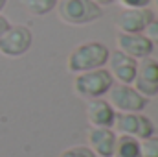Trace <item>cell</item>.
I'll return each instance as SVG.
<instances>
[{
    "instance_id": "1",
    "label": "cell",
    "mask_w": 158,
    "mask_h": 157,
    "mask_svg": "<svg viewBox=\"0 0 158 157\" xmlns=\"http://www.w3.org/2000/svg\"><path fill=\"white\" fill-rule=\"evenodd\" d=\"M109 48L107 44L99 43V41H86L77 44L66 59V70L70 74H81V72H88V70H96V69H103L107 65L109 59Z\"/></svg>"
},
{
    "instance_id": "2",
    "label": "cell",
    "mask_w": 158,
    "mask_h": 157,
    "mask_svg": "<svg viewBox=\"0 0 158 157\" xmlns=\"http://www.w3.org/2000/svg\"><path fill=\"white\" fill-rule=\"evenodd\" d=\"M57 17L66 26H86L101 19L103 7L90 0H61L57 2Z\"/></svg>"
},
{
    "instance_id": "3",
    "label": "cell",
    "mask_w": 158,
    "mask_h": 157,
    "mask_svg": "<svg viewBox=\"0 0 158 157\" xmlns=\"http://www.w3.org/2000/svg\"><path fill=\"white\" fill-rule=\"evenodd\" d=\"M112 78L109 74V70L103 69H96V70H88V72H81L76 74L72 89L76 92L77 98L83 100H96V98H103L109 89L112 87Z\"/></svg>"
},
{
    "instance_id": "4",
    "label": "cell",
    "mask_w": 158,
    "mask_h": 157,
    "mask_svg": "<svg viewBox=\"0 0 158 157\" xmlns=\"http://www.w3.org/2000/svg\"><path fill=\"white\" fill-rule=\"evenodd\" d=\"M33 43V34L24 24H9V28L0 35V56L4 57H20L24 56Z\"/></svg>"
},
{
    "instance_id": "5",
    "label": "cell",
    "mask_w": 158,
    "mask_h": 157,
    "mask_svg": "<svg viewBox=\"0 0 158 157\" xmlns=\"http://www.w3.org/2000/svg\"><path fill=\"white\" fill-rule=\"evenodd\" d=\"M112 129L116 135H127L138 141H143L155 135V124L143 113H116Z\"/></svg>"
},
{
    "instance_id": "6",
    "label": "cell",
    "mask_w": 158,
    "mask_h": 157,
    "mask_svg": "<svg viewBox=\"0 0 158 157\" xmlns=\"http://www.w3.org/2000/svg\"><path fill=\"white\" fill-rule=\"evenodd\" d=\"M107 94H109L107 102L112 105L116 113H142L147 105V98L136 92L132 85L112 83Z\"/></svg>"
},
{
    "instance_id": "7",
    "label": "cell",
    "mask_w": 158,
    "mask_h": 157,
    "mask_svg": "<svg viewBox=\"0 0 158 157\" xmlns=\"http://www.w3.org/2000/svg\"><path fill=\"white\" fill-rule=\"evenodd\" d=\"M136 92H140L143 98H155L158 96V61L149 57H143L136 65V74L131 83Z\"/></svg>"
},
{
    "instance_id": "8",
    "label": "cell",
    "mask_w": 158,
    "mask_h": 157,
    "mask_svg": "<svg viewBox=\"0 0 158 157\" xmlns=\"http://www.w3.org/2000/svg\"><path fill=\"white\" fill-rule=\"evenodd\" d=\"M136 65H138L136 59L121 54L119 50H114L109 54L105 69L109 70L112 81L121 83V85H131L134 79V74H136Z\"/></svg>"
},
{
    "instance_id": "9",
    "label": "cell",
    "mask_w": 158,
    "mask_h": 157,
    "mask_svg": "<svg viewBox=\"0 0 158 157\" xmlns=\"http://www.w3.org/2000/svg\"><path fill=\"white\" fill-rule=\"evenodd\" d=\"M153 11L149 7H142V9H121L114 26L119 34H142L145 30V26L153 20Z\"/></svg>"
},
{
    "instance_id": "10",
    "label": "cell",
    "mask_w": 158,
    "mask_h": 157,
    "mask_svg": "<svg viewBox=\"0 0 158 157\" xmlns=\"http://www.w3.org/2000/svg\"><path fill=\"white\" fill-rule=\"evenodd\" d=\"M116 46L121 54H125L136 61L149 57L155 50L151 41L143 34H118L116 35Z\"/></svg>"
},
{
    "instance_id": "11",
    "label": "cell",
    "mask_w": 158,
    "mask_h": 157,
    "mask_svg": "<svg viewBox=\"0 0 158 157\" xmlns=\"http://www.w3.org/2000/svg\"><path fill=\"white\" fill-rule=\"evenodd\" d=\"M116 139L118 135L112 128H90L86 131V146L96 157H112Z\"/></svg>"
},
{
    "instance_id": "12",
    "label": "cell",
    "mask_w": 158,
    "mask_h": 157,
    "mask_svg": "<svg viewBox=\"0 0 158 157\" xmlns=\"http://www.w3.org/2000/svg\"><path fill=\"white\" fill-rule=\"evenodd\" d=\"M85 113H86V120H88L90 128H112L114 126L116 111L103 98L88 100Z\"/></svg>"
},
{
    "instance_id": "13",
    "label": "cell",
    "mask_w": 158,
    "mask_h": 157,
    "mask_svg": "<svg viewBox=\"0 0 158 157\" xmlns=\"http://www.w3.org/2000/svg\"><path fill=\"white\" fill-rule=\"evenodd\" d=\"M112 157H142L140 141L132 139V137H127V135H118Z\"/></svg>"
},
{
    "instance_id": "14",
    "label": "cell",
    "mask_w": 158,
    "mask_h": 157,
    "mask_svg": "<svg viewBox=\"0 0 158 157\" xmlns=\"http://www.w3.org/2000/svg\"><path fill=\"white\" fill-rule=\"evenodd\" d=\"M22 2H24V7L30 15L44 17V15H48L50 11H53L57 7L59 0H22Z\"/></svg>"
},
{
    "instance_id": "15",
    "label": "cell",
    "mask_w": 158,
    "mask_h": 157,
    "mask_svg": "<svg viewBox=\"0 0 158 157\" xmlns=\"http://www.w3.org/2000/svg\"><path fill=\"white\" fill-rule=\"evenodd\" d=\"M140 150H142V157H158V137L151 135L140 141Z\"/></svg>"
},
{
    "instance_id": "16",
    "label": "cell",
    "mask_w": 158,
    "mask_h": 157,
    "mask_svg": "<svg viewBox=\"0 0 158 157\" xmlns=\"http://www.w3.org/2000/svg\"><path fill=\"white\" fill-rule=\"evenodd\" d=\"M59 157H96L92 154V150L88 146H72V148H66Z\"/></svg>"
},
{
    "instance_id": "17",
    "label": "cell",
    "mask_w": 158,
    "mask_h": 157,
    "mask_svg": "<svg viewBox=\"0 0 158 157\" xmlns=\"http://www.w3.org/2000/svg\"><path fill=\"white\" fill-rule=\"evenodd\" d=\"M142 34L151 41L153 46H158V19H153V20L145 26V30H143Z\"/></svg>"
},
{
    "instance_id": "18",
    "label": "cell",
    "mask_w": 158,
    "mask_h": 157,
    "mask_svg": "<svg viewBox=\"0 0 158 157\" xmlns=\"http://www.w3.org/2000/svg\"><path fill=\"white\" fill-rule=\"evenodd\" d=\"M121 9H142V7H149L151 0H116Z\"/></svg>"
},
{
    "instance_id": "19",
    "label": "cell",
    "mask_w": 158,
    "mask_h": 157,
    "mask_svg": "<svg viewBox=\"0 0 158 157\" xmlns=\"http://www.w3.org/2000/svg\"><path fill=\"white\" fill-rule=\"evenodd\" d=\"M9 24H11V22H9V20L4 17V15H0V35H2V34H4V32L9 28Z\"/></svg>"
},
{
    "instance_id": "20",
    "label": "cell",
    "mask_w": 158,
    "mask_h": 157,
    "mask_svg": "<svg viewBox=\"0 0 158 157\" xmlns=\"http://www.w3.org/2000/svg\"><path fill=\"white\" fill-rule=\"evenodd\" d=\"M90 2H94L96 6H99V7H103V6H110V4H114L116 0H90Z\"/></svg>"
},
{
    "instance_id": "21",
    "label": "cell",
    "mask_w": 158,
    "mask_h": 157,
    "mask_svg": "<svg viewBox=\"0 0 158 157\" xmlns=\"http://www.w3.org/2000/svg\"><path fill=\"white\" fill-rule=\"evenodd\" d=\"M153 2V6H155V9H156V13H158V0H151Z\"/></svg>"
},
{
    "instance_id": "22",
    "label": "cell",
    "mask_w": 158,
    "mask_h": 157,
    "mask_svg": "<svg viewBox=\"0 0 158 157\" xmlns=\"http://www.w3.org/2000/svg\"><path fill=\"white\" fill-rule=\"evenodd\" d=\"M6 2H7V0H0V11H2V7L6 6Z\"/></svg>"
}]
</instances>
